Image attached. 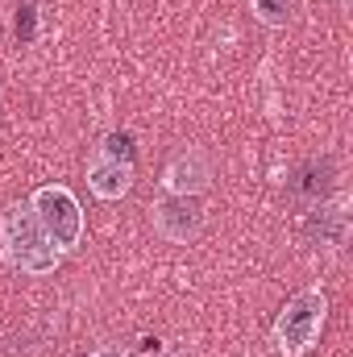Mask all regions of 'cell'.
I'll list each match as a JSON object with an SVG mask.
<instances>
[{"label": "cell", "mask_w": 353, "mask_h": 357, "mask_svg": "<svg viewBox=\"0 0 353 357\" xmlns=\"http://www.w3.org/2000/svg\"><path fill=\"white\" fill-rule=\"evenodd\" d=\"M133 175H137V162L129 158H112L104 150H91L88 158V187L96 199L112 204V199H125L133 191Z\"/></svg>", "instance_id": "8992f818"}, {"label": "cell", "mask_w": 353, "mask_h": 357, "mask_svg": "<svg viewBox=\"0 0 353 357\" xmlns=\"http://www.w3.org/2000/svg\"><path fill=\"white\" fill-rule=\"evenodd\" d=\"M91 357H129L125 349H117V345H104V349H96Z\"/></svg>", "instance_id": "30bf717a"}, {"label": "cell", "mask_w": 353, "mask_h": 357, "mask_svg": "<svg viewBox=\"0 0 353 357\" xmlns=\"http://www.w3.org/2000/svg\"><path fill=\"white\" fill-rule=\"evenodd\" d=\"M250 8L266 29H287L295 21V0H250Z\"/></svg>", "instance_id": "ba28073f"}, {"label": "cell", "mask_w": 353, "mask_h": 357, "mask_svg": "<svg viewBox=\"0 0 353 357\" xmlns=\"http://www.w3.org/2000/svg\"><path fill=\"white\" fill-rule=\"evenodd\" d=\"M308 229L320 237V245H345V237H350V191L337 187L329 199L312 204V225Z\"/></svg>", "instance_id": "52a82bcc"}, {"label": "cell", "mask_w": 353, "mask_h": 357, "mask_svg": "<svg viewBox=\"0 0 353 357\" xmlns=\"http://www.w3.org/2000/svg\"><path fill=\"white\" fill-rule=\"evenodd\" d=\"M175 357H187V354H175Z\"/></svg>", "instance_id": "7c38bea8"}, {"label": "cell", "mask_w": 353, "mask_h": 357, "mask_svg": "<svg viewBox=\"0 0 353 357\" xmlns=\"http://www.w3.org/2000/svg\"><path fill=\"white\" fill-rule=\"evenodd\" d=\"M167 195H204L212 187V158L200 150V146H183L175 158L167 162L163 183H158Z\"/></svg>", "instance_id": "5b68a950"}, {"label": "cell", "mask_w": 353, "mask_h": 357, "mask_svg": "<svg viewBox=\"0 0 353 357\" xmlns=\"http://www.w3.org/2000/svg\"><path fill=\"white\" fill-rule=\"evenodd\" d=\"M0 258H4L13 270L33 274V278L54 274L59 262H63L59 245H54V241L46 237V229L38 225V216H33L29 199L8 204V208L0 212Z\"/></svg>", "instance_id": "6da1fadb"}, {"label": "cell", "mask_w": 353, "mask_h": 357, "mask_svg": "<svg viewBox=\"0 0 353 357\" xmlns=\"http://www.w3.org/2000/svg\"><path fill=\"white\" fill-rule=\"evenodd\" d=\"M324 324H329V295L320 287H303L295 291L283 312L274 316V328H270V341L283 357H308L320 337H324Z\"/></svg>", "instance_id": "7a4b0ae2"}, {"label": "cell", "mask_w": 353, "mask_h": 357, "mask_svg": "<svg viewBox=\"0 0 353 357\" xmlns=\"http://www.w3.org/2000/svg\"><path fill=\"white\" fill-rule=\"evenodd\" d=\"M337 4H341V8H350V0H337Z\"/></svg>", "instance_id": "8fae6325"}, {"label": "cell", "mask_w": 353, "mask_h": 357, "mask_svg": "<svg viewBox=\"0 0 353 357\" xmlns=\"http://www.w3.org/2000/svg\"><path fill=\"white\" fill-rule=\"evenodd\" d=\"M33 13H38L33 4H25V8H17V33H21V29H25V38L33 33Z\"/></svg>", "instance_id": "9c48e42d"}, {"label": "cell", "mask_w": 353, "mask_h": 357, "mask_svg": "<svg viewBox=\"0 0 353 357\" xmlns=\"http://www.w3.org/2000/svg\"><path fill=\"white\" fill-rule=\"evenodd\" d=\"M150 220H154V233L171 245H187L204 233L208 225V212H204V199L200 195H158L154 208H150Z\"/></svg>", "instance_id": "277c9868"}, {"label": "cell", "mask_w": 353, "mask_h": 357, "mask_svg": "<svg viewBox=\"0 0 353 357\" xmlns=\"http://www.w3.org/2000/svg\"><path fill=\"white\" fill-rule=\"evenodd\" d=\"M29 208H33L38 225L46 229V237L59 245V254H71L84 241V208L67 183H42L29 195Z\"/></svg>", "instance_id": "3957f363"}]
</instances>
